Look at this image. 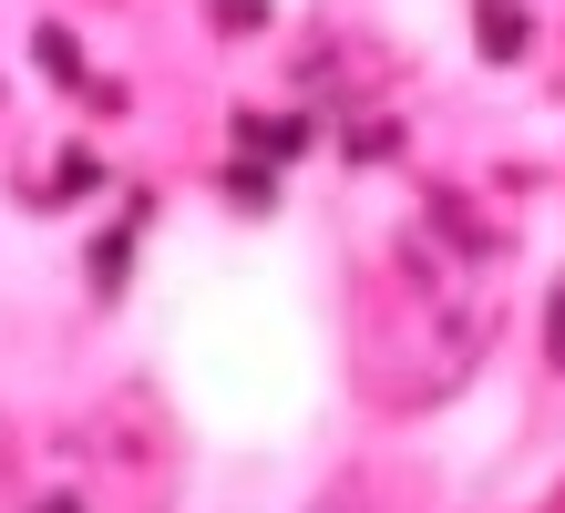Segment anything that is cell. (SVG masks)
Here are the masks:
<instances>
[{"label": "cell", "mask_w": 565, "mask_h": 513, "mask_svg": "<svg viewBox=\"0 0 565 513\" xmlns=\"http://www.w3.org/2000/svg\"><path fill=\"white\" fill-rule=\"evenodd\" d=\"M555 360H565V298H555Z\"/></svg>", "instance_id": "obj_1"}]
</instances>
